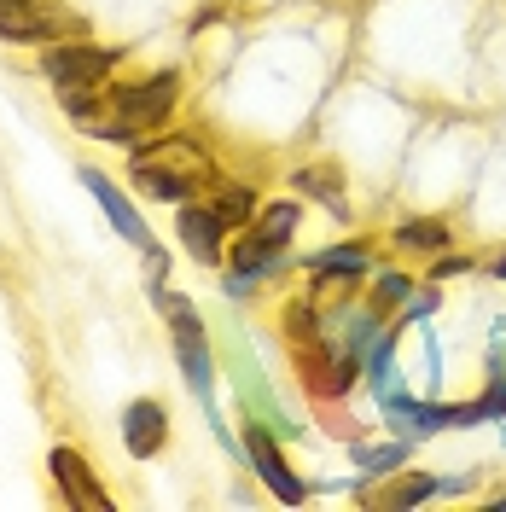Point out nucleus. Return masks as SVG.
Wrapping results in <instances>:
<instances>
[{"label": "nucleus", "instance_id": "19", "mask_svg": "<svg viewBox=\"0 0 506 512\" xmlns=\"http://www.w3.org/2000/svg\"><path fill=\"white\" fill-rule=\"evenodd\" d=\"M408 297H413V280H408V274H379V286H373V309L408 303Z\"/></svg>", "mask_w": 506, "mask_h": 512}, {"label": "nucleus", "instance_id": "3", "mask_svg": "<svg viewBox=\"0 0 506 512\" xmlns=\"http://www.w3.org/2000/svg\"><path fill=\"white\" fill-rule=\"evenodd\" d=\"M152 297H158V309L169 320H175V361H181V379L192 384V396H198V402H204V408H210V414H216V402H210V396H216V361H210V344H204V326H198V309H192L187 297H175V291H152Z\"/></svg>", "mask_w": 506, "mask_h": 512}, {"label": "nucleus", "instance_id": "13", "mask_svg": "<svg viewBox=\"0 0 506 512\" xmlns=\"http://www.w3.org/2000/svg\"><path fill=\"white\" fill-rule=\"evenodd\" d=\"M367 268H373L367 245H332V251L309 256V274H315V280H355V274H367Z\"/></svg>", "mask_w": 506, "mask_h": 512}, {"label": "nucleus", "instance_id": "22", "mask_svg": "<svg viewBox=\"0 0 506 512\" xmlns=\"http://www.w3.org/2000/svg\"><path fill=\"white\" fill-rule=\"evenodd\" d=\"M495 274H501V280H506V256H501V262H495Z\"/></svg>", "mask_w": 506, "mask_h": 512}, {"label": "nucleus", "instance_id": "17", "mask_svg": "<svg viewBox=\"0 0 506 512\" xmlns=\"http://www.w3.org/2000/svg\"><path fill=\"white\" fill-rule=\"evenodd\" d=\"M297 187H303V192H320V198L332 204V216H349V204L338 198V175H326V169H303V175H297Z\"/></svg>", "mask_w": 506, "mask_h": 512}, {"label": "nucleus", "instance_id": "14", "mask_svg": "<svg viewBox=\"0 0 506 512\" xmlns=\"http://www.w3.org/2000/svg\"><path fill=\"white\" fill-rule=\"evenodd\" d=\"M210 210H216V222L233 233V227H245V222L256 216V192H251V187H239V181H227V187L210 198Z\"/></svg>", "mask_w": 506, "mask_h": 512}, {"label": "nucleus", "instance_id": "11", "mask_svg": "<svg viewBox=\"0 0 506 512\" xmlns=\"http://www.w3.org/2000/svg\"><path fill=\"white\" fill-rule=\"evenodd\" d=\"M140 158H152V163H163V169H175V175H187L192 187H198V181H210V163H204V152L192 146L187 134H181V140H175V134H169V140H152Z\"/></svg>", "mask_w": 506, "mask_h": 512}, {"label": "nucleus", "instance_id": "9", "mask_svg": "<svg viewBox=\"0 0 506 512\" xmlns=\"http://www.w3.org/2000/svg\"><path fill=\"white\" fill-rule=\"evenodd\" d=\"M163 437H169V414H163V402H152V396H140V402H128L123 408V443L134 460H152L163 448Z\"/></svg>", "mask_w": 506, "mask_h": 512}, {"label": "nucleus", "instance_id": "2", "mask_svg": "<svg viewBox=\"0 0 506 512\" xmlns=\"http://www.w3.org/2000/svg\"><path fill=\"white\" fill-rule=\"evenodd\" d=\"M291 233H297V204H274V210H262L256 233L233 245V274H227V291H233V297H245V291L256 286V274H268V268L285 256Z\"/></svg>", "mask_w": 506, "mask_h": 512}, {"label": "nucleus", "instance_id": "4", "mask_svg": "<svg viewBox=\"0 0 506 512\" xmlns=\"http://www.w3.org/2000/svg\"><path fill=\"white\" fill-rule=\"evenodd\" d=\"M88 30L82 12L59 0H0V35L6 41H76Z\"/></svg>", "mask_w": 506, "mask_h": 512}, {"label": "nucleus", "instance_id": "21", "mask_svg": "<svg viewBox=\"0 0 506 512\" xmlns=\"http://www.w3.org/2000/svg\"><path fill=\"white\" fill-rule=\"evenodd\" d=\"M466 268H472L466 256H443V262H437V280H448V274H466Z\"/></svg>", "mask_w": 506, "mask_h": 512}, {"label": "nucleus", "instance_id": "7", "mask_svg": "<svg viewBox=\"0 0 506 512\" xmlns=\"http://www.w3.org/2000/svg\"><path fill=\"white\" fill-rule=\"evenodd\" d=\"M53 483H59V495H64V507H76V512H111V495L94 483V472H88V460L76 454V448H53Z\"/></svg>", "mask_w": 506, "mask_h": 512}, {"label": "nucleus", "instance_id": "5", "mask_svg": "<svg viewBox=\"0 0 506 512\" xmlns=\"http://www.w3.org/2000/svg\"><path fill=\"white\" fill-rule=\"evenodd\" d=\"M111 64H117V47H94V41H59L41 70H47V82L53 88H99L105 76H111Z\"/></svg>", "mask_w": 506, "mask_h": 512}, {"label": "nucleus", "instance_id": "1", "mask_svg": "<svg viewBox=\"0 0 506 512\" xmlns=\"http://www.w3.org/2000/svg\"><path fill=\"white\" fill-rule=\"evenodd\" d=\"M175 99H181V76H152V82H140V88H117V94H105L94 117H88V134L99 140H140L146 128H158L169 111H175Z\"/></svg>", "mask_w": 506, "mask_h": 512}, {"label": "nucleus", "instance_id": "10", "mask_svg": "<svg viewBox=\"0 0 506 512\" xmlns=\"http://www.w3.org/2000/svg\"><path fill=\"white\" fill-rule=\"evenodd\" d=\"M175 239L187 245L192 262H222V239H227V227L216 222V210H198V204H181V216H175Z\"/></svg>", "mask_w": 506, "mask_h": 512}, {"label": "nucleus", "instance_id": "16", "mask_svg": "<svg viewBox=\"0 0 506 512\" xmlns=\"http://www.w3.org/2000/svg\"><path fill=\"white\" fill-rule=\"evenodd\" d=\"M396 245H402V251H443L448 227L443 222H402L396 227Z\"/></svg>", "mask_w": 506, "mask_h": 512}, {"label": "nucleus", "instance_id": "12", "mask_svg": "<svg viewBox=\"0 0 506 512\" xmlns=\"http://www.w3.org/2000/svg\"><path fill=\"white\" fill-rule=\"evenodd\" d=\"M134 187L146 192V198H158V204H181L192 192V181L175 175V169H163V163H152V158H134Z\"/></svg>", "mask_w": 506, "mask_h": 512}, {"label": "nucleus", "instance_id": "8", "mask_svg": "<svg viewBox=\"0 0 506 512\" xmlns=\"http://www.w3.org/2000/svg\"><path fill=\"white\" fill-rule=\"evenodd\" d=\"M82 187H88V192L99 198V210L111 216V227L123 233V239L134 245V251H146V245H152V233H146V222H140V210L128 204L123 187H117V181H111L105 169H88V163H82Z\"/></svg>", "mask_w": 506, "mask_h": 512}, {"label": "nucleus", "instance_id": "15", "mask_svg": "<svg viewBox=\"0 0 506 512\" xmlns=\"http://www.w3.org/2000/svg\"><path fill=\"white\" fill-rule=\"evenodd\" d=\"M402 460H408V437H396V443H379V448H367V443L355 448V466H361L367 478H384V472H396Z\"/></svg>", "mask_w": 506, "mask_h": 512}, {"label": "nucleus", "instance_id": "20", "mask_svg": "<svg viewBox=\"0 0 506 512\" xmlns=\"http://www.w3.org/2000/svg\"><path fill=\"white\" fill-rule=\"evenodd\" d=\"M437 309V291H419V297H408V320H425Z\"/></svg>", "mask_w": 506, "mask_h": 512}, {"label": "nucleus", "instance_id": "18", "mask_svg": "<svg viewBox=\"0 0 506 512\" xmlns=\"http://www.w3.org/2000/svg\"><path fill=\"white\" fill-rule=\"evenodd\" d=\"M437 489H443L437 478H408V483H396V489L384 495V507H419V501H431Z\"/></svg>", "mask_w": 506, "mask_h": 512}, {"label": "nucleus", "instance_id": "6", "mask_svg": "<svg viewBox=\"0 0 506 512\" xmlns=\"http://www.w3.org/2000/svg\"><path fill=\"white\" fill-rule=\"evenodd\" d=\"M245 460H251V472L268 483L274 495H280L285 507H303V501H309L303 478L285 466V454L274 448V425H262V419H251V425H245Z\"/></svg>", "mask_w": 506, "mask_h": 512}]
</instances>
